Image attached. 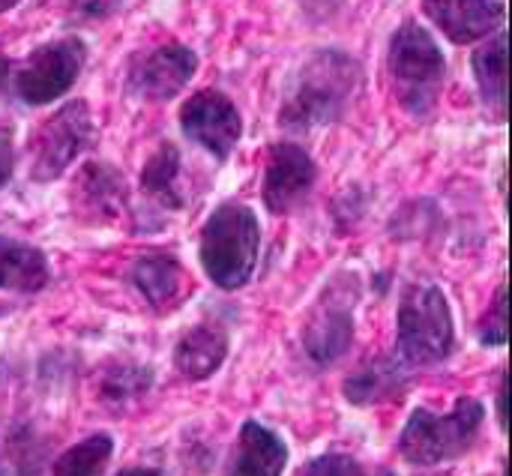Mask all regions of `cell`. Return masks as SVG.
Returning a JSON list of instances; mask_svg holds the SVG:
<instances>
[{"label":"cell","mask_w":512,"mask_h":476,"mask_svg":"<svg viewBox=\"0 0 512 476\" xmlns=\"http://www.w3.org/2000/svg\"><path fill=\"white\" fill-rule=\"evenodd\" d=\"M228 357V333L216 324H195L174 348V366L189 381H207Z\"/></svg>","instance_id":"5bb4252c"},{"label":"cell","mask_w":512,"mask_h":476,"mask_svg":"<svg viewBox=\"0 0 512 476\" xmlns=\"http://www.w3.org/2000/svg\"><path fill=\"white\" fill-rule=\"evenodd\" d=\"M78 192L81 204L93 216H117L120 207L126 204V186L117 168L105 162H90L81 177H78Z\"/></svg>","instance_id":"ffe728a7"},{"label":"cell","mask_w":512,"mask_h":476,"mask_svg":"<svg viewBox=\"0 0 512 476\" xmlns=\"http://www.w3.org/2000/svg\"><path fill=\"white\" fill-rule=\"evenodd\" d=\"M180 126L189 141L201 144L216 159H228L243 135L240 111L219 90H198L180 108Z\"/></svg>","instance_id":"30bf717a"},{"label":"cell","mask_w":512,"mask_h":476,"mask_svg":"<svg viewBox=\"0 0 512 476\" xmlns=\"http://www.w3.org/2000/svg\"><path fill=\"white\" fill-rule=\"evenodd\" d=\"M153 384V372L138 366V363H123L108 369V375L102 378V399L114 402V405H126L141 399Z\"/></svg>","instance_id":"603a6c76"},{"label":"cell","mask_w":512,"mask_h":476,"mask_svg":"<svg viewBox=\"0 0 512 476\" xmlns=\"http://www.w3.org/2000/svg\"><path fill=\"white\" fill-rule=\"evenodd\" d=\"M261 228L246 204H219L201 231V264L210 282L222 291L243 288L258 264Z\"/></svg>","instance_id":"7a4b0ae2"},{"label":"cell","mask_w":512,"mask_h":476,"mask_svg":"<svg viewBox=\"0 0 512 476\" xmlns=\"http://www.w3.org/2000/svg\"><path fill=\"white\" fill-rule=\"evenodd\" d=\"M498 423L501 429H507V378H501V387H498Z\"/></svg>","instance_id":"83f0119b"},{"label":"cell","mask_w":512,"mask_h":476,"mask_svg":"<svg viewBox=\"0 0 512 476\" xmlns=\"http://www.w3.org/2000/svg\"><path fill=\"white\" fill-rule=\"evenodd\" d=\"M483 405L477 399H459L450 414H432L426 408H417L399 438V453L420 468L444 465L459 456H465L483 426Z\"/></svg>","instance_id":"277c9868"},{"label":"cell","mask_w":512,"mask_h":476,"mask_svg":"<svg viewBox=\"0 0 512 476\" xmlns=\"http://www.w3.org/2000/svg\"><path fill=\"white\" fill-rule=\"evenodd\" d=\"M114 456V438L105 432H96L84 438L81 444L69 447L57 462L51 476H102Z\"/></svg>","instance_id":"44dd1931"},{"label":"cell","mask_w":512,"mask_h":476,"mask_svg":"<svg viewBox=\"0 0 512 476\" xmlns=\"http://www.w3.org/2000/svg\"><path fill=\"white\" fill-rule=\"evenodd\" d=\"M474 75L486 108L504 120L507 117V36L498 33L474 54Z\"/></svg>","instance_id":"ac0fdd59"},{"label":"cell","mask_w":512,"mask_h":476,"mask_svg":"<svg viewBox=\"0 0 512 476\" xmlns=\"http://www.w3.org/2000/svg\"><path fill=\"white\" fill-rule=\"evenodd\" d=\"M48 285V258L42 249L0 234V291L36 294Z\"/></svg>","instance_id":"2e32d148"},{"label":"cell","mask_w":512,"mask_h":476,"mask_svg":"<svg viewBox=\"0 0 512 476\" xmlns=\"http://www.w3.org/2000/svg\"><path fill=\"white\" fill-rule=\"evenodd\" d=\"M12 165H15L12 132H9V129H0V189L9 183V177H12Z\"/></svg>","instance_id":"4316f807"},{"label":"cell","mask_w":512,"mask_h":476,"mask_svg":"<svg viewBox=\"0 0 512 476\" xmlns=\"http://www.w3.org/2000/svg\"><path fill=\"white\" fill-rule=\"evenodd\" d=\"M360 87V66L345 51H318L297 72L291 90L285 93L279 123L291 132H309L336 123Z\"/></svg>","instance_id":"6da1fadb"},{"label":"cell","mask_w":512,"mask_h":476,"mask_svg":"<svg viewBox=\"0 0 512 476\" xmlns=\"http://www.w3.org/2000/svg\"><path fill=\"white\" fill-rule=\"evenodd\" d=\"M132 285L138 288V294L153 306V309H168L171 303L180 300L183 291V267L177 258L165 255V252H153L144 255L132 264Z\"/></svg>","instance_id":"e0dca14e"},{"label":"cell","mask_w":512,"mask_h":476,"mask_svg":"<svg viewBox=\"0 0 512 476\" xmlns=\"http://www.w3.org/2000/svg\"><path fill=\"white\" fill-rule=\"evenodd\" d=\"M195 69L198 54L192 48L180 42H165L129 60L126 90L144 102H168L192 81Z\"/></svg>","instance_id":"ba28073f"},{"label":"cell","mask_w":512,"mask_h":476,"mask_svg":"<svg viewBox=\"0 0 512 476\" xmlns=\"http://www.w3.org/2000/svg\"><path fill=\"white\" fill-rule=\"evenodd\" d=\"M480 342L483 345H507V288H498V297L486 318L480 321Z\"/></svg>","instance_id":"cb8c5ba5"},{"label":"cell","mask_w":512,"mask_h":476,"mask_svg":"<svg viewBox=\"0 0 512 476\" xmlns=\"http://www.w3.org/2000/svg\"><path fill=\"white\" fill-rule=\"evenodd\" d=\"M315 180H318V168H315L312 156L300 144L282 141V144L270 147L261 198L270 213L285 216L309 198Z\"/></svg>","instance_id":"8fae6325"},{"label":"cell","mask_w":512,"mask_h":476,"mask_svg":"<svg viewBox=\"0 0 512 476\" xmlns=\"http://www.w3.org/2000/svg\"><path fill=\"white\" fill-rule=\"evenodd\" d=\"M87 60V48L78 36H63L39 45L27 54L15 75V93L27 105L57 102L81 75Z\"/></svg>","instance_id":"52a82bcc"},{"label":"cell","mask_w":512,"mask_h":476,"mask_svg":"<svg viewBox=\"0 0 512 476\" xmlns=\"http://www.w3.org/2000/svg\"><path fill=\"white\" fill-rule=\"evenodd\" d=\"M354 300V288L330 285L312 309L303 327V348L318 366H333L348 354L354 342Z\"/></svg>","instance_id":"9c48e42d"},{"label":"cell","mask_w":512,"mask_h":476,"mask_svg":"<svg viewBox=\"0 0 512 476\" xmlns=\"http://www.w3.org/2000/svg\"><path fill=\"white\" fill-rule=\"evenodd\" d=\"M408 387V372L402 360L393 357H375L363 363L348 381H345V399L351 405H378L387 399L402 396Z\"/></svg>","instance_id":"9a60e30c"},{"label":"cell","mask_w":512,"mask_h":476,"mask_svg":"<svg viewBox=\"0 0 512 476\" xmlns=\"http://www.w3.org/2000/svg\"><path fill=\"white\" fill-rule=\"evenodd\" d=\"M96 138L93 114L84 99L60 105L30 135V177L36 183L57 180Z\"/></svg>","instance_id":"8992f818"},{"label":"cell","mask_w":512,"mask_h":476,"mask_svg":"<svg viewBox=\"0 0 512 476\" xmlns=\"http://www.w3.org/2000/svg\"><path fill=\"white\" fill-rule=\"evenodd\" d=\"M285 465H288V447L273 429L255 420L240 426L237 447L228 462V476H282Z\"/></svg>","instance_id":"4fadbf2b"},{"label":"cell","mask_w":512,"mask_h":476,"mask_svg":"<svg viewBox=\"0 0 512 476\" xmlns=\"http://www.w3.org/2000/svg\"><path fill=\"white\" fill-rule=\"evenodd\" d=\"M423 12L456 45L486 39L504 21V6L495 0H423Z\"/></svg>","instance_id":"7c38bea8"},{"label":"cell","mask_w":512,"mask_h":476,"mask_svg":"<svg viewBox=\"0 0 512 476\" xmlns=\"http://www.w3.org/2000/svg\"><path fill=\"white\" fill-rule=\"evenodd\" d=\"M390 75L399 105L414 114L426 117L435 111L447 75L444 54L432 33L417 21H405L390 39Z\"/></svg>","instance_id":"3957f363"},{"label":"cell","mask_w":512,"mask_h":476,"mask_svg":"<svg viewBox=\"0 0 512 476\" xmlns=\"http://www.w3.org/2000/svg\"><path fill=\"white\" fill-rule=\"evenodd\" d=\"M141 192L147 201L177 210L183 207V192H180V150L165 141L144 165L141 171Z\"/></svg>","instance_id":"d6986e66"},{"label":"cell","mask_w":512,"mask_h":476,"mask_svg":"<svg viewBox=\"0 0 512 476\" xmlns=\"http://www.w3.org/2000/svg\"><path fill=\"white\" fill-rule=\"evenodd\" d=\"M117 3H120V0H66V6H69V12H72L75 18H102V15H108Z\"/></svg>","instance_id":"484cf974"},{"label":"cell","mask_w":512,"mask_h":476,"mask_svg":"<svg viewBox=\"0 0 512 476\" xmlns=\"http://www.w3.org/2000/svg\"><path fill=\"white\" fill-rule=\"evenodd\" d=\"M6 81H9V57L0 51V90L6 87Z\"/></svg>","instance_id":"f1b7e54d"},{"label":"cell","mask_w":512,"mask_h":476,"mask_svg":"<svg viewBox=\"0 0 512 476\" xmlns=\"http://www.w3.org/2000/svg\"><path fill=\"white\" fill-rule=\"evenodd\" d=\"M0 476H42V444L30 429L6 435L0 444Z\"/></svg>","instance_id":"7402d4cb"},{"label":"cell","mask_w":512,"mask_h":476,"mask_svg":"<svg viewBox=\"0 0 512 476\" xmlns=\"http://www.w3.org/2000/svg\"><path fill=\"white\" fill-rule=\"evenodd\" d=\"M378 476H393V474H387V471H384V474H378Z\"/></svg>","instance_id":"1f68e13d"},{"label":"cell","mask_w":512,"mask_h":476,"mask_svg":"<svg viewBox=\"0 0 512 476\" xmlns=\"http://www.w3.org/2000/svg\"><path fill=\"white\" fill-rule=\"evenodd\" d=\"M297 476H366L357 459L345 456V453H327L312 459Z\"/></svg>","instance_id":"d4e9b609"},{"label":"cell","mask_w":512,"mask_h":476,"mask_svg":"<svg viewBox=\"0 0 512 476\" xmlns=\"http://www.w3.org/2000/svg\"><path fill=\"white\" fill-rule=\"evenodd\" d=\"M453 312L441 288L411 285L399 303V360L405 366H435L453 354Z\"/></svg>","instance_id":"5b68a950"},{"label":"cell","mask_w":512,"mask_h":476,"mask_svg":"<svg viewBox=\"0 0 512 476\" xmlns=\"http://www.w3.org/2000/svg\"><path fill=\"white\" fill-rule=\"evenodd\" d=\"M15 3H18V0H0V12H6V9H12Z\"/></svg>","instance_id":"4dcf8cb0"},{"label":"cell","mask_w":512,"mask_h":476,"mask_svg":"<svg viewBox=\"0 0 512 476\" xmlns=\"http://www.w3.org/2000/svg\"><path fill=\"white\" fill-rule=\"evenodd\" d=\"M117 476H162L159 471H153V468H129V471H120Z\"/></svg>","instance_id":"f546056e"}]
</instances>
